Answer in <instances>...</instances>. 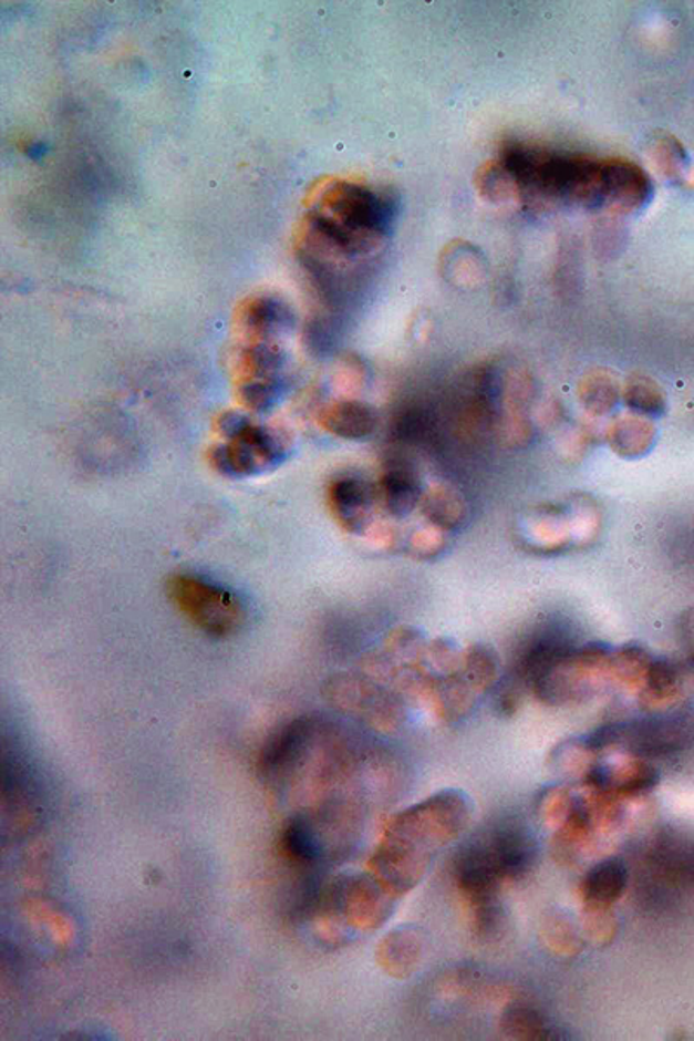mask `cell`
Listing matches in <instances>:
<instances>
[{"label":"cell","mask_w":694,"mask_h":1041,"mask_svg":"<svg viewBox=\"0 0 694 1041\" xmlns=\"http://www.w3.org/2000/svg\"><path fill=\"white\" fill-rule=\"evenodd\" d=\"M393 200L353 181H327L314 189L301 228V259L321 292L329 293L342 262L374 254L393 225Z\"/></svg>","instance_id":"1"},{"label":"cell","mask_w":694,"mask_h":1041,"mask_svg":"<svg viewBox=\"0 0 694 1041\" xmlns=\"http://www.w3.org/2000/svg\"><path fill=\"white\" fill-rule=\"evenodd\" d=\"M473 816V802L462 790H443L402 811L385 826L384 837L370 859L372 875L403 896L426 877L434 857L464 832Z\"/></svg>","instance_id":"2"},{"label":"cell","mask_w":694,"mask_h":1041,"mask_svg":"<svg viewBox=\"0 0 694 1041\" xmlns=\"http://www.w3.org/2000/svg\"><path fill=\"white\" fill-rule=\"evenodd\" d=\"M394 897L374 875H342L323 889H314L305 908L313 909L327 937L341 941L351 930L382 926L393 914Z\"/></svg>","instance_id":"3"},{"label":"cell","mask_w":694,"mask_h":1041,"mask_svg":"<svg viewBox=\"0 0 694 1041\" xmlns=\"http://www.w3.org/2000/svg\"><path fill=\"white\" fill-rule=\"evenodd\" d=\"M222 443L210 450V464L228 477H247L277 467L286 457V446L268 427L253 424L237 412L222 413L216 422Z\"/></svg>","instance_id":"4"},{"label":"cell","mask_w":694,"mask_h":1041,"mask_svg":"<svg viewBox=\"0 0 694 1041\" xmlns=\"http://www.w3.org/2000/svg\"><path fill=\"white\" fill-rule=\"evenodd\" d=\"M169 596L195 627L213 637L231 636L246 620L244 606L234 592L195 575L174 577Z\"/></svg>","instance_id":"5"},{"label":"cell","mask_w":694,"mask_h":1041,"mask_svg":"<svg viewBox=\"0 0 694 1041\" xmlns=\"http://www.w3.org/2000/svg\"><path fill=\"white\" fill-rule=\"evenodd\" d=\"M611 655L613 651L602 645L570 649L538 676L531 689L550 705L582 700L610 676Z\"/></svg>","instance_id":"6"},{"label":"cell","mask_w":694,"mask_h":1041,"mask_svg":"<svg viewBox=\"0 0 694 1041\" xmlns=\"http://www.w3.org/2000/svg\"><path fill=\"white\" fill-rule=\"evenodd\" d=\"M481 838L504 882L525 877L537 862V838L521 823L507 820Z\"/></svg>","instance_id":"7"},{"label":"cell","mask_w":694,"mask_h":1041,"mask_svg":"<svg viewBox=\"0 0 694 1041\" xmlns=\"http://www.w3.org/2000/svg\"><path fill=\"white\" fill-rule=\"evenodd\" d=\"M659 771L650 762L638 755H620L611 761L599 759L594 771L590 773L583 785L589 789L604 790L619 797H635L650 792L659 785Z\"/></svg>","instance_id":"8"},{"label":"cell","mask_w":694,"mask_h":1041,"mask_svg":"<svg viewBox=\"0 0 694 1041\" xmlns=\"http://www.w3.org/2000/svg\"><path fill=\"white\" fill-rule=\"evenodd\" d=\"M653 185L634 162L607 158L602 213L632 214L650 202Z\"/></svg>","instance_id":"9"},{"label":"cell","mask_w":694,"mask_h":1041,"mask_svg":"<svg viewBox=\"0 0 694 1041\" xmlns=\"http://www.w3.org/2000/svg\"><path fill=\"white\" fill-rule=\"evenodd\" d=\"M375 502L377 492L362 477H339L330 485V509L339 525L348 532H366L374 516Z\"/></svg>","instance_id":"10"},{"label":"cell","mask_w":694,"mask_h":1041,"mask_svg":"<svg viewBox=\"0 0 694 1041\" xmlns=\"http://www.w3.org/2000/svg\"><path fill=\"white\" fill-rule=\"evenodd\" d=\"M292 324V312L275 297L247 299L237 312V330L247 342H271Z\"/></svg>","instance_id":"11"},{"label":"cell","mask_w":694,"mask_h":1041,"mask_svg":"<svg viewBox=\"0 0 694 1041\" xmlns=\"http://www.w3.org/2000/svg\"><path fill=\"white\" fill-rule=\"evenodd\" d=\"M333 697L345 709L365 713L366 718L382 728H394L402 718V710L396 701L385 697L374 686L356 679H341L333 682Z\"/></svg>","instance_id":"12"},{"label":"cell","mask_w":694,"mask_h":1041,"mask_svg":"<svg viewBox=\"0 0 694 1041\" xmlns=\"http://www.w3.org/2000/svg\"><path fill=\"white\" fill-rule=\"evenodd\" d=\"M426 951V936L418 927L403 926L384 937L377 960L393 978L405 979L417 970Z\"/></svg>","instance_id":"13"},{"label":"cell","mask_w":694,"mask_h":1041,"mask_svg":"<svg viewBox=\"0 0 694 1041\" xmlns=\"http://www.w3.org/2000/svg\"><path fill=\"white\" fill-rule=\"evenodd\" d=\"M629 885V868L620 857H607L587 872L580 884L583 905L613 906Z\"/></svg>","instance_id":"14"},{"label":"cell","mask_w":694,"mask_h":1041,"mask_svg":"<svg viewBox=\"0 0 694 1041\" xmlns=\"http://www.w3.org/2000/svg\"><path fill=\"white\" fill-rule=\"evenodd\" d=\"M321 427L344 440H365L377 429V413L360 401H339L320 415Z\"/></svg>","instance_id":"15"},{"label":"cell","mask_w":694,"mask_h":1041,"mask_svg":"<svg viewBox=\"0 0 694 1041\" xmlns=\"http://www.w3.org/2000/svg\"><path fill=\"white\" fill-rule=\"evenodd\" d=\"M283 353L273 342H247L246 348L238 353L237 381L238 385L246 384H280Z\"/></svg>","instance_id":"16"},{"label":"cell","mask_w":694,"mask_h":1041,"mask_svg":"<svg viewBox=\"0 0 694 1041\" xmlns=\"http://www.w3.org/2000/svg\"><path fill=\"white\" fill-rule=\"evenodd\" d=\"M379 495L385 509L390 511L393 516H408L421 504V481L410 468H390L382 476Z\"/></svg>","instance_id":"17"},{"label":"cell","mask_w":694,"mask_h":1041,"mask_svg":"<svg viewBox=\"0 0 694 1041\" xmlns=\"http://www.w3.org/2000/svg\"><path fill=\"white\" fill-rule=\"evenodd\" d=\"M500 1030L510 1040L543 1041L559 1040V1031L542 1013L528 1006H509L500 1018Z\"/></svg>","instance_id":"18"},{"label":"cell","mask_w":694,"mask_h":1041,"mask_svg":"<svg viewBox=\"0 0 694 1041\" xmlns=\"http://www.w3.org/2000/svg\"><path fill=\"white\" fill-rule=\"evenodd\" d=\"M540 936L550 954L559 957H574L586 946L582 927L562 909H555L546 915Z\"/></svg>","instance_id":"19"},{"label":"cell","mask_w":694,"mask_h":1041,"mask_svg":"<svg viewBox=\"0 0 694 1041\" xmlns=\"http://www.w3.org/2000/svg\"><path fill=\"white\" fill-rule=\"evenodd\" d=\"M595 753L598 752L590 749L586 740L567 741V743H559L555 752L550 753L549 764L556 773L578 777L586 783L599 762Z\"/></svg>","instance_id":"20"},{"label":"cell","mask_w":694,"mask_h":1041,"mask_svg":"<svg viewBox=\"0 0 694 1041\" xmlns=\"http://www.w3.org/2000/svg\"><path fill=\"white\" fill-rule=\"evenodd\" d=\"M677 693L679 676L674 667L665 660H653L646 682L641 689V703L644 709L660 710L671 705Z\"/></svg>","instance_id":"21"},{"label":"cell","mask_w":694,"mask_h":1041,"mask_svg":"<svg viewBox=\"0 0 694 1041\" xmlns=\"http://www.w3.org/2000/svg\"><path fill=\"white\" fill-rule=\"evenodd\" d=\"M651 663L653 660L641 646H623L611 655L610 673L626 688L642 689Z\"/></svg>","instance_id":"22"},{"label":"cell","mask_w":694,"mask_h":1041,"mask_svg":"<svg viewBox=\"0 0 694 1041\" xmlns=\"http://www.w3.org/2000/svg\"><path fill=\"white\" fill-rule=\"evenodd\" d=\"M498 673V661L494 651L485 646H473L464 657L462 676L476 693H483L494 686Z\"/></svg>","instance_id":"23"},{"label":"cell","mask_w":694,"mask_h":1041,"mask_svg":"<svg viewBox=\"0 0 694 1041\" xmlns=\"http://www.w3.org/2000/svg\"><path fill=\"white\" fill-rule=\"evenodd\" d=\"M580 927L583 936L595 946H608L619 934V918L611 906L583 905Z\"/></svg>","instance_id":"24"},{"label":"cell","mask_w":694,"mask_h":1041,"mask_svg":"<svg viewBox=\"0 0 694 1041\" xmlns=\"http://www.w3.org/2000/svg\"><path fill=\"white\" fill-rule=\"evenodd\" d=\"M476 186H478L483 197L495 202V204L518 200L516 183H514L512 177L507 173V168L504 167L500 161L490 162V164L479 168L478 174H476Z\"/></svg>","instance_id":"25"},{"label":"cell","mask_w":694,"mask_h":1041,"mask_svg":"<svg viewBox=\"0 0 694 1041\" xmlns=\"http://www.w3.org/2000/svg\"><path fill=\"white\" fill-rule=\"evenodd\" d=\"M654 440V427L642 419H623L613 427V446L623 455H641Z\"/></svg>","instance_id":"26"},{"label":"cell","mask_w":694,"mask_h":1041,"mask_svg":"<svg viewBox=\"0 0 694 1041\" xmlns=\"http://www.w3.org/2000/svg\"><path fill=\"white\" fill-rule=\"evenodd\" d=\"M574 797L577 795L571 793V790L567 786H550V789H547L542 793V797L538 798V816L542 820L543 825L556 829V832L562 828L564 823L570 820L571 813H573Z\"/></svg>","instance_id":"27"},{"label":"cell","mask_w":694,"mask_h":1041,"mask_svg":"<svg viewBox=\"0 0 694 1041\" xmlns=\"http://www.w3.org/2000/svg\"><path fill=\"white\" fill-rule=\"evenodd\" d=\"M626 405L634 412L644 413V415H660L665 412V394L659 388L656 382L650 381L646 377H635L634 381L629 382L625 391Z\"/></svg>","instance_id":"28"},{"label":"cell","mask_w":694,"mask_h":1041,"mask_svg":"<svg viewBox=\"0 0 694 1041\" xmlns=\"http://www.w3.org/2000/svg\"><path fill=\"white\" fill-rule=\"evenodd\" d=\"M424 511L433 523L443 528H454L464 517L462 502L448 489H439L427 495L424 501Z\"/></svg>","instance_id":"29"},{"label":"cell","mask_w":694,"mask_h":1041,"mask_svg":"<svg viewBox=\"0 0 694 1041\" xmlns=\"http://www.w3.org/2000/svg\"><path fill=\"white\" fill-rule=\"evenodd\" d=\"M586 385L583 400H586V405L589 406L590 412L607 413L613 409L614 403H617V385L613 384L611 379L598 375L590 379Z\"/></svg>","instance_id":"30"}]
</instances>
